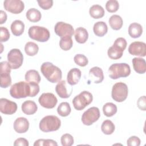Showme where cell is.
<instances>
[{
	"label": "cell",
	"mask_w": 146,
	"mask_h": 146,
	"mask_svg": "<svg viewBox=\"0 0 146 146\" xmlns=\"http://www.w3.org/2000/svg\"><path fill=\"white\" fill-rule=\"evenodd\" d=\"M61 125L60 120L55 115H47L43 117L39 122V129L44 132L58 130Z\"/></svg>",
	"instance_id": "cell-3"
},
{
	"label": "cell",
	"mask_w": 146,
	"mask_h": 146,
	"mask_svg": "<svg viewBox=\"0 0 146 146\" xmlns=\"http://www.w3.org/2000/svg\"><path fill=\"white\" fill-rule=\"evenodd\" d=\"M23 112L27 115L34 114L38 110L36 104L32 100H26L24 102L21 106Z\"/></svg>",
	"instance_id": "cell-20"
},
{
	"label": "cell",
	"mask_w": 146,
	"mask_h": 146,
	"mask_svg": "<svg viewBox=\"0 0 146 146\" xmlns=\"http://www.w3.org/2000/svg\"><path fill=\"white\" fill-rule=\"evenodd\" d=\"M1 34H0V41L1 43L6 42L10 38V33L8 29L5 27H1Z\"/></svg>",
	"instance_id": "cell-40"
},
{
	"label": "cell",
	"mask_w": 146,
	"mask_h": 146,
	"mask_svg": "<svg viewBox=\"0 0 146 146\" xmlns=\"http://www.w3.org/2000/svg\"><path fill=\"white\" fill-rule=\"evenodd\" d=\"M60 141L63 146H71L74 143L72 136L69 133L63 134L60 138Z\"/></svg>",
	"instance_id": "cell-39"
},
{
	"label": "cell",
	"mask_w": 146,
	"mask_h": 146,
	"mask_svg": "<svg viewBox=\"0 0 146 146\" xmlns=\"http://www.w3.org/2000/svg\"><path fill=\"white\" fill-rule=\"evenodd\" d=\"M74 60L77 65L80 67H84L88 63L87 58L84 55L80 54H76L74 58Z\"/></svg>",
	"instance_id": "cell-37"
},
{
	"label": "cell",
	"mask_w": 146,
	"mask_h": 146,
	"mask_svg": "<svg viewBox=\"0 0 146 146\" xmlns=\"http://www.w3.org/2000/svg\"><path fill=\"white\" fill-rule=\"evenodd\" d=\"M71 111V108L70 104L67 102H62L58 107L57 112L58 113L62 116L66 117L68 116Z\"/></svg>",
	"instance_id": "cell-34"
},
{
	"label": "cell",
	"mask_w": 146,
	"mask_h": 146,
	"mask_svg": "<svg viewBox=\"0 0 146 146\" xmlns=\"http://www.w3.org/2000/svg\"><path fill=\"white\" fill-rule=\"evenodd\" d=\"M3 7L6 11L13 14H19L24 10L25 5L21 0H5Z\"/></svg>",
	"instance_id": "cell-13"
},
{
	"label": "cell",
	"mask_w": 146,
	"mask_h": 146,
	"mask_svg": "<svg viewBox=\"0 0 146 146\" xmlns=\"http://www.w3.org/2000/svg\"><path fill=\"white\" fill-rule=\"evenodd\" d=\"M28 34L31 39L40 42H47L50 37L48 30L39 26H31L29 29Z\"/></svg>",
	"instance_id": "cell-5"
},
{
	"label": "cell",
	"mask_w": 146,
	"mask_h": 146,
	"mask_svg": "<svg viewBox=\"0 0 146 146\" xmlns=\"http://www.w3.org/2000/svg\"><path fill=\"white\" fill-rule=\"evenodd\" d=\"M40 71L46 79L51 83H58L62 79L61 70L51 62L43 63L40 67Z\"/></svg>",
	"instance_id": "cell-2"
},
{
	"label": "cell",
	"mask_w": 146,
	"mask_h": 146,
	"mask_svg": "<svg viewBox=\"0 0 146 146\" xmlns=\"http://www.w3.org/2000/svg\"><path fill=\"white\" fill-rule=\"evenodd\" d=\"M26 16L27 19L32 22H39L42 18L40 12L35 8H31L29 9L26 13Z\"/></svg>",
	"instance_id": "cell-29"
},
{
	"label": "cell",
	"mask_w": 146,
	"mask_h": 146,
	"mask_svg": "<svg viewBox=\"0 0 146 146\" xmlns=\"http://www.w3.org/2000/svg\"><path fill=\"white\" fill-rule=\"evenodd\" d=\"M123 50L117 46L112 45L108 49V56L111 59H119L123 56Z\"/></svg>",
	"instance_id": "cell-30"
},
{
	"label": "cell",
	"mask_w": 146,
	"mask_h": 146,
	"mask_svg": "<svg viewBox=\"0 0 146 146\" xmlns=\"http://www.w3.org/2000/svg\"><path fill=\"white\" fill-rule=\"evenodd\" d=\"M117 106L111 102L106 103L103 107V111L107 117H111L117 112Z\"/></svg>",
	"instance_id": "cell-31"
},
{
	"label": "cell",
	"mask_w": 146,
	"mask_h": 146,
	"mask_svg": "<svg viewBox=\"0 0 146 146\" xmlns=\"http://www.w3.org/2000/svg\"><path fill=\"white\" fill-rule=\"evenodd\" d=\"M75 39L76 41L80 44L86 42L88 38L87 30L82 27H78L75 31Z\"/></svg>",
	"instance_id": "cell-22"
},
{
	"label": "cell",
	"mask_w": 146,
	"mask_h": 146,
	"mask_svg": "<svg viewBox=\"0 0 146 146\" xmlns=\"http://www.w3.org/2000/svg\"><path fill=\"white\" fill-rule=\"evenodd\" d=\"M16 103L6 98L0 99V111L5 115L14 114L17 110Z\"/></svg>",
	"instance_id": "cell-15"
},
{
	"label": "cell",
	"mask_w": 146,
	"mask_h": 146,
	"mask_svg": "<svg viewBox=\"0 0 146 146\" xmlns=\"http://www.w3.org/2000/svg\"><path fill=\"white\" fill-rule=\"evenodd\" d=\"M1 65V87L7 88L11 84V78L10 76L11 66L8 62L3 61Z\"/></svg>",
	"instance_id": "cell-9"
},
{
	"label": "cell",
	"mask_w": 146,
	"mask_h": 146,
	"mask_svg": "<svg viewBox=\"0 0 146 146\" xmlns=\"http://www.w3.org/2000/svg\"><path fill=\"white\" fill-rule=\"evenodd\" d=\"M134 70L138 74H143L146 71V63L145 59L141 58H134L132 60Z\"/></svg>",
	"instance_id": "cell-21"
},
{
	"label": "cell",
	"mask_w": 146,
	"mask_h": 146,
	"mask_svg": "<svg viewBox=\"0 0 146 146\" xmlns=\"http://www.w3.org/2000/svg\"><path fill=\"white\" fill-rule=\"evenodd\" d=\"M13 127L15 132L19 133L26 132L29 128V122L24 117H19L16 119L13 124Z\"/></svg>",
	"instance_id": "cell-17"
},
{
	"label": "cell",
	"mask_w": 146,
	"mask_h": 146,
	"mask_svg": "<svg viewBox=\"0 0 146 146\" xmlns=\"http://www.w3.org/2000/svg\"><path fill=\"white\" fill-rule=\"evenodd\" d=\"M10 28L14 35L20 36L24 32L25 24L21 20H15L12 22Z\"/></svg>",
	"instance_id": "cell-25"
},
{
	"label": "cell",
	"mask_w": 146,
	"mask_h": 146,
	"mask_svg": "<svg viewBox=\"0 0 146 146\" xmlns=\"http://www.w3.org/2000/svg\"><path fill=\"white\" fill-rule=\"evenodd\" d=\"M29 141L27 139L23 137L18 138L16 139L14 143V145L15 146H29Z\"/></svg>",
	"instance_id": "cell-44"
},
{
	"label": "cell",
	"mask_w": 146,
	"mask_h": 146,
	"mask_svg": "<svg viewBox=\"0 0 146 146\" xmlns=\"http://www.w3.org/2000/svg\"><path fill=\"white\" fill-rule=\"evenodd\" d=\"M100 113L99 108L92 107L86 110L82 116V121L86 125H91L100 117Z\"/></svg>",
	"instance_id": "cell-10"
},
{
	"label": "cell",
	"mask_w": 146,
	"mask_h": 146,
	"mask_svg": "<svg viewBox=\"0 0 146 146\" xmlns=\"http://www.w3.org/2000/svg\"><path fill=\"white\" fill-rule=\"evenodd\" d=\"M128 88L127 85L123 82L115 83L112 88L111 96L117 102H123L127 98Z\"/></svg>",
	"instance_id": "cell-7"
},
{
	"label": "cell",
	"mask_w": 146,
	"mask_h": 146,
	"mask_svg": "<svg viewBox=\"0 0 146 146\" xmlns=\"http://www.w3.org/2000/svg\"><path fill=\"white\" fill-rule=\"evenodd\" d=\"M38 102L41 106L44 108L51 109L55 107L58 103L56 97L50 92L43 93L39 98Z\"/></svg>",
	"instance_id": "cell-12"
},
{
	"label": "cell",
	"mask_w": 146,
	"mask_h": 146,
	"mask_svg": "<svg viewBox=\"0 0 146 146\" xmlns=\"http://www.w3.org/2000/svg\"><path fill=\"white\" fill-rule=\"evenodd\" d=\"M119 8V3L116 0H109L106 2V9L109 13H115Z\"/></svg>",
	"instance_id": "cell-36"
},
{
	"label": "cell",
	"mask_w": 146,
	"mask_h": 146,
	"mask_svg": "<svg viewBox=\"0 0 146 146\" xmlns=\"http://www.w3.org/2000/svg\"><path fill=\"white\" fill-rule=\"evenodd\" d=\"M109 76L112 79L125 78L131 74L130 66L125 63H114L108 68Z\"/></svg>",
	"instance_id": "cell-4"
},
{
	"label": "cell",
	"mask_w": 146,
	"mask_h": 146,
	"mask_svg": "<svg viewBox=\"0 0 146 146\" xmlns=\"http://www.w3.org/2000/svg\"><path fill=\"white\" fill-rule=\"evenodd\" d=\"M115 129V126L113 122L110 120H104L102 125L101 129L103 133L105 135H111L112 134Z\"/></svg>",
	"instance_id": "cell-32"
},
{
	"label": "cell",
	"mask_w": 146,
	"mask_h": 146,
	"mask_svg": "<svg viewBox=\"0 0 146 146\" xmlns=\"http://www.w3.org/2000/svg\"><path fill=\"white\" fill-rule=\"evenodd\" d=\"M37 2L39 7L43 10H48L53 5L52 0H38Z\"/></svg>",
	"instance_id": "cell-41"
},
{
	"label": "cell",
	"mask_w": 146,
	"mask_h": 146,
	"mask_svg": "<svg viewBox=\"0 0 146 146\" xmlns=\"http://www.w3.org/2000/svg\"><path fill=\"white\" fill-rule=\"evenodd\" d=\"M138 108L143 111L146 110V105H145V96H143L139 98L137 103Z\"/></svg>",
	"instance_id": "cell-45"
},
{
	"label": "cell",
	"mask_w": 146,
	"mask_h": 146,
	"mask_svg": "<svg viewBox=\"0 0 146 146\" xmlns=\"http://www.w3.org/2000/svg\"><path fill=\"white\" fill-rule=\"evenodd\" d=\"M73 45V41L71 36H66L60 38L59 46L64 51H68L71 49Z\"/></svg>",
	"instance_id": "cell-35"
},
{
	"label": "cell",
	"mask_w": 146,
	"mask_h": 146,
	"mask_svg": "<svg viewBox=\"0 0 146 146\" xmlns=\"http://www.w3.org/2000/svg\"><path fill=\"white\" fill-rule=\"evenodd\" d=\"M55 91L60 98L66 99L71 96L72 88L68 86L65 80H60L55 86Z\"/></svg>",
	"instance_id": "cell-16"
},
{
	"label": "cell",
	"mask_w": 146,
	"mask_h": 146,
	"mask_svg": "<svg viewBox=\"0 0 146 146\" xmlns=\"http://www.w3.org/2000/svg\"><path fill=\"white\" fill-rule=\"evenodd\" d=\"M108 22L111 27L115 30H120L122 27L123 24V21L121 17L116 14L111 16L109 18Z\"/></svg>",
	"instance_id": "cell-27"
},
{
	"label": "cell",
	"mask_w": 146,
	"mask_h": 146,
	"mask_svg": "<svg viewBox=\"0 0 146 146\" xmlns=\"http://www.w3.org/2000/svg\"><path fill=\"white\" fill-rule=\"evenodd\" d=\"M93 31L96 36L102 37L107 34L108 31V27L104 22L99 21L94 24Z\"/></svg>",
	"instance_id": "cell-23"
},
{
	"label": "cell",
	"mask_w": 146,
	"mask_h": 146,
	"mask_svg": "<svg viewBox=\"0 0 146 146\" xmlns=\"http://www.w3.org/2000/svg\"><path fill=\"white\" fill-rule=\"evenodd\" d=\"M7 61L11 69L19 68L23 61V56L21 50L18 48L11 49L7 54Z\"/></svg>",
	"instance_id": "cell-8"
},
{
	"label": "cell",
	"mask_w": 146,
	"mask_h": 146,
	"mask_svg": "<svg viewBox=\"0 0 146 146\" xmlns=\"http://www.w3.org/2000/svg\"><path fill=\"white\" fill-rule=\"evenodd\" d=\"M25 80L28 83H35L39 84L41 78L38 71L35 70H30L25 74Z\"/></svg>",
	"instance_id": "cell-26"
},
{
	"label": "cell",
	"mask_w": 146,
	"mask_h": 146,
	"mask_svg": "<svg viewBox=\"0 0 146 146\" xmlns=\"http://www.w3.org/2000/svg\"><path fill=\"white\" fill-rule=\"evenodd\" d=\"M34 146H51V145H55L57 146L58 144L57 143L52 140V139H40L35 141L34 143Z\"/></svg>",
	"instance_id": "cell-38"
},
{
	"label": "cell",
	"mask_w": 146,
	"mask_h": 146,
	"mask_svg": "<svg viewBox=\"0 0 146 146\" xmlns=\"http://www.w3.org/2000/svg\"><path fill=\"white\" fill-rule=\"evenodd\" d=\"M128 50L132 55L144 57L146 55V44L143 42H133L130 44Z\"/></svg>",
	"instance_id": "cell-14"
},
{
	"label": "cell",
	"mask_w": 146,
	"mask_h": 146,
	"mask_svg": "<svg viewBox=\"0 0 146 146\" xmlns=\"http://www.w3.org/2000/svg\"><path fill=\"white\" fill-rule=\"evenodd\" d=\"M39 50L38 46L34 42H29L25 46V51L26 54L30 56L35 55Z\"/></svg>",
	"instance_id": "cell-33"
},
{
	"label": "cell",
	"mask_w": 146,
	"mask_h": 146,
	"mask_svg": "<svg viewBox=\"0 0 146 146\" xmlns=\"http://www.w3.org/2000/svg\"><path fill=\"white\" fill-rule=\"evenodd\" d=\"M92 100V94L87 91H83L73 99L72 103L75 110L81 111L91 104Z\"/></svg>",
	"instance_id": "cell-6"
},
{
	"label": "cell",
	"mask_w": 146,
	"mask_h": 146,
	"mask_svg": "<svg viewBox=\"0 0 146 146\" xmlns=\"http://www.w3.org/2000/svg\"><path fill=\"white\" fill-rule=\"evenodd\" d=\"M38 83L21 81L13 84L10 89V94L15 99L25 98L27 96L34 97L39 92Z\"/></svg>",
	"instance_id": "cell-1"
},
{
	"label": "cell",
	"mask_w": 146,
	"mask_h": 146,
	"mask_svg": "<svg viewBox=\"0 0 146 146\" xmlns=\"http://www.w3.org/2000/svg\"><path fill=\"white\" fill-rule=\"evenodd\" d=\"M82 75L81 71L78 68H73L71 69L67 76V83L71 85L74 86L78 83Z\"/></svg>",
	"instance_id": "cell-18"
},
{
	"label": "cell",
	"mask_w": 146,
	"mask_h": 146,
	"mask_svg": "<svg viewBox=\"0 0 146 146\" xmlns=\"http://www.w3.org/2000/svg\"><path fill=\"white\" fill-rule=\"evenodd\" d=\"M89 76L95 83H102L104 79L103 70L99 67H94L89 71Z\"/></svg>",
	"instance_id": "cell-19"
},
{
	"label": "cell",
	"mask_w": 146,
	"mask_h": 146,
	"mask_svg": "<svg viewBox=\"0 0 146 146\" xmlns=\"http://www.w3.org/2000/svg\"><path fill=\"white\" fill-rule=\"evenodd\" d=\"M89 14L92 18L99 19L104 15V10L99 5H94L90 8Z\"/></svg>",
	"instance_id": "cell-28"
},
{
	"label": "cell",
	"mask_w": 146,
	"mask_h": 146,
	"mask_svg": "<svg viewBox=\"0 0 146 146\" xmlns=\"http://www.w3.org/2000/svg\"><path fill=\"white\" fill-rule=\"evenodd\" d=\"M143 33V27L141 25L138 23H132L128 27V34L129 36L133 38H137L140 37Z\"/></svg>",
	"instance_id": "cell-24"
},
{
	"label": "cell",
	"mask_w": 146,
	"mask_h": 146,
	"mask_svg": "<svg viewBox=\"0 0 146 146\" xmlns=\"http://www.w3.org/2000/svg\"><path fill=\"white\" fill-rule=\"evenodd\" d=\"M7 20V14L3 10H1L0 13V24H3Z\"/></svg>",
	"instance_id": "cell-46"
},
{
	"label": "cell",
	"mask_w": 146,
	"mask_h": 146,
	"mask_svg": "<svg viewBox=\"0 0 146 146\" xmlns=\"http://www.w3.org/2000/svg\"><path fill=\"white\" fill-rule=\"evenodd\" d=\"M140 139L136 136H132L128 139L127 144L129 146H139L140 145Z\"/></svg>",
	"instance_id": "cell-43"
},
{
	"label": "cell",
	"mask_w": 146,
	"mask_h": 146,
	"mask_svg": "<svg viewBox=\"0 0 146 146\" xmlns=\"http://www.w3.org/2000/svg\"><path fill=\"white\" fill-rule=\"evenodd\" d=\"M54 31L55 34L60 38L66 36H72L75 33L71 25L63 22H57L55 25Z\"/></svg>",
	"instance_id": "cell-11"
},
{
	"label": "cell",
	"mask_w": 146,
	"mask_h": 146,
	"mask_svg": "<svg viewBox=\"0 0 146 146\" xmlns=\"http://www.w3.org/2000/svg\"><path fill=\"white\" fill-rule=\"evenodd\" d=\"M113 45L118 47L119 48H121V50H123L124 51L127 47V43L126 40L124 38L119 37V38H117L115 40Z\"/></svg>",
	"instance_id": "cell-42"
}]
</instances>
